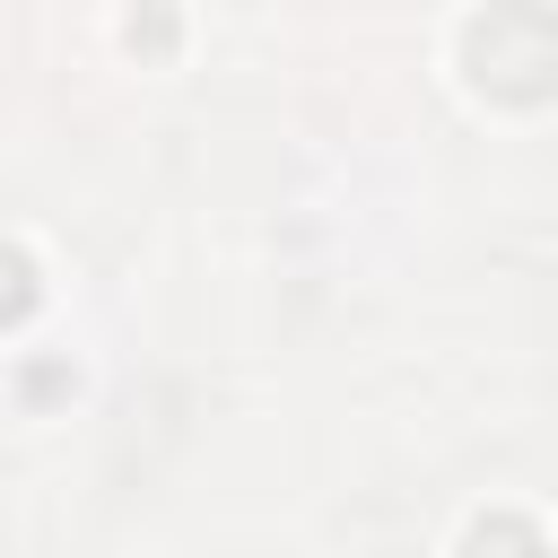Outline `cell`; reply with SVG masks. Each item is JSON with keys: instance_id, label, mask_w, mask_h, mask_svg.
<instances>
[{"instance_id": "1", "label": "cell", "mask_w": 558, "mask_h": 558, "mask_svg": "<svg viewBox=\"0 0 558 558\" xmlns=\"http://www.w3.org/2000/svg\"><path fill=\"white\" fill-rule=\"evenodd\" d=\"M462 61H471V78L488 96L532 105V96L558 87V17L549 9H488V17H471Z\"/></svg>"}, {"instance_id": "2", "label": "cell", "mask_w": 558, "mask_h": 558, "mask_svg": "<svg viewBox=\"0 0 558 558\" xmlns=\"http://www.w3.org/2000/svg\"><path fill=\"white\" fill-rule=\"evenodd\" d=\"M35 296H44V288H35V262H26L17 244H0V323H26Z\"/></svg>"}, {"instance_id": "3", "label": "cell", "mask_w": 558, "mask_h": 558, "mask_svg": "<svg viewBox=\"0 0 558 558\" xmlns=\"http://www.w3.org/2000/svg\"><path fill=\"white\" fill-rule=\"evenodd\" d=\"M471 558H541V532H532V523H514V514H497V523H480V532H471Z\"/></svg>"}, {"instance_id": "4", "label": "cell", "mask_w": 558, "mask_h": 558, "mask_svg": "<svg viewBox=\"0 0 558 558\" xmlns=\"http://www.w3.org/2000/svg\"><path fill=\"white\" fill-rule=\"evenodd\" d=\"M131 44H174V17H131Z\"/></svg>"}]
</instances>
